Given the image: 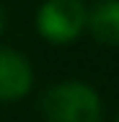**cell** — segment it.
Listing matches in <instances>:
<instances>
[{
	"instance_id": "6",
	"label": "cell",
	"mask_w": 119,
	"mask_h": 122,
	"mask_svg": "<svg viewBox=\"0 0 119 122\" xmlns=\"http://www.w3.org/2000/svg\"><path fill=\"white\" fill-rule=\"evenodd\" d=\"M117 122H119V114H117Z\"/></svg>"
},
{
	"instance_id": "2",
	"label": "cell",
	"mask_w": 119,
	"mask_h": 122,
	"mask_svg": "<svg viewBox=\"0 0 119 122\" xmlns=\"http://www.w3.org/2000/svg\"><path fill=\"white\" fill-rule=\"evenodd\" d=\"M86 13L80 0H47L36 13V29L47 42L67 44L86 29Z\"/></svg>"
},
{
	"instance_id": "4",
	"label": "cell",
	"mask_w": 119,
	"mask_h": 122,
	"mask_svg": "<svg viewBox=\"0 0 119 122\" xmlns=\"http://www.w3.org/2000/svg\"><path fill=\"white\" fill-rule=\"evenodd\" d=\"M86 26L93 39L104 44H119V0H98L86 13Z\"/></svg>"
},
{
	"instance_id": "3",
	"label": "cell",
	"mask_w": 119,
	"mask_h": 122,
	"mask_svg": "<svg viewBox=\"0 0 119 122\" xmlns=\"http://www.w3.org/2000/svg\"><path fill=\"white\" fill-rule=\"evenodd\" d=\"M34 70L21 52L0 47V101H18L31 91Z\"/></svg>"
},
{
	"instance_id": "1",
	"label": "cell",
	"mask_w": 119,
	"mask_h": 122,
	"mask_svg": "<svg viewBox=\"0 0 119 122\" xmlns=\"http://www.w3.org/2000/svg\"><path fill=\"white\" fill-rule=\"evenodd\" d=\"M42 114L47 122H98L101 99L91 86L65 81L42 96Z\"/></svg>"
},
{
	"instance_id": "5",
	"label": "cell",
	"mask_w": 119,
	"mask_h": 122,
	"mask_svg": "<svg viewBox=\"0 0 119 122\" xmlns=\"http://www.w3.org/2000/svg\"><path fill=\"white\" fill-rule=\"evenodd\" d=\"M0 31H3V8H0Z\"/></svg>"
}]
</instances>
